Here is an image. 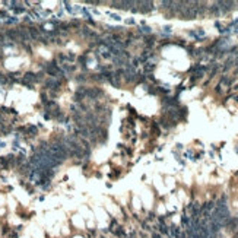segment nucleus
<instances>
[{"mask_svg": "<svg viewBox=\"0 0 238 238\" xmlns=\"http://www.w3.org/2000/svg\"><path fill=\"white\" fill-rule=\"evenodd\" d=\"M139 31H142V32H145V34H151V28H149V27H143V28H140Z\"/></svg>", "mask_w": 238, "mask_h": 238, "instance_id": "1", "label": "nucleus"}, {"mask_svg": "<svg viewBox=\"0 0 238 238\" xmlns=\"http://www.w3.org/2000/svg\"><path fill=\"white\" fill-rule=\"evenodd\" d=\"M111 18H114L115 21H120V19H121V18H120V16H118V15H111Z\"/></svg>", "mask_w": 238, "mask_h": 238, "instance_id": "2", "label": "nucleus"}]
</instances>
